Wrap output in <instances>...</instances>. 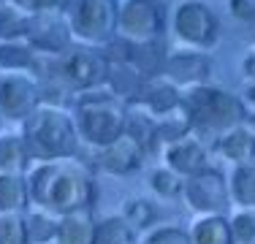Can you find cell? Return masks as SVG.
I'll return each instance as SVG.
<instances>
[{
  "mask_svg": "<svg viewBox=\"0 0 255 244\" xmlns=\"http://www.w3.org/2000/svg\"><path fill=\"white\" fill-rule=\"evenodd\" d=\"M30 201L38 209L65 215L74 209H90L95 195L93 174L82 160L74 157H54V160H38L27 168Z\"/></svg>",
  "mask_w": 255,
  "mask_h": 244,
  "instance_id": "obj_1",
  "label": "cell"
},
{
  "mask_svg": "<svg viewBox=\"0 0 255 244\" xmlns=\"http://www.w3.org/2000/svg\"><path fill=\"white\" fill-rule=\"evenodd\" d=\"M74 122L79 141H84L93 149H103L125 133V120H128V103L120 95H114L106 84L93 90L74 93Z\"/></svg>",
  "mask_w": 255,
  "mask_h": 244,
  "instance_id": "obj_2",
  "label": "cell"
},
{
  "mask_svg": "<svg viewBox=\"0 0 255 244\" xmlns=\"http://www.w3.org/2000/svg\"><path fill=\"white\" fill-rule=\"evenodd\" d=\"M22 136L33 160H54L74 157L79 152V133L74 114L60 103L41 101L30 117L22 120Z\"/></svg>",
  "mask_w": 255,
  "mask_h": 244,
  "instance_id": "obj_3",
  "label": "cell"
},
{
  "mask_svg": "<svg viewBox=\"0 0 255 244\" xmlns=\"http://www.w3.org/2000/svg\"><path fill=\"white\" fill-rule=\"evenodd\" d=\"M182 114L190 122L193 133H223L247 120V106L242 95L215 84H193L182 90Z\"/></svg>",
  "mask_w": 255,
  "mask_h": 244,
  "instance_id": "obj_4",
  "label": "cell"
},
{
  "mask_svg": "<svg viewBox=\"0 0 255 244\" xmlns=\"http://www.w3.org/2000/svg\"><path fill=\"white\" fill-rule=\"evenodd\" d=\"M46 60L49 63L41 65V73H49V79L60 82L71 93L101 87L109 79V57L106 52H98V46L71 44L68 49H63L60 54Z\"/></svg>",
  "mask_w": 255,
  "mask_h": 244,
  "instance_id": "obj_5",
  "label": "cell"
},
{
  "mask_svg": "<svg viewBox=\"0 0 255 244\" xmlns=\"http://www.w3.org/2000/svg\"><path fill=\"white\" fill-rule=\"evenodd\" d=\"M63 14L76 44L106 46L117 38V0H71Z\"/></svg>",
  "mask_w": 255,
  "mask_h": 244,
  "instance_id": "obj_6",
  "label": "cell"
},
{
  "mask_svg": "<svg viewBox=\"0 0 255 244\" xmlns=\"http://www.w3.org/2000/svg\"><path fill=\"white\" fill-rule=\"evenodd\" d=\"M171 35L179 46L209 52L220 41V19L204 0H179L171 11Z\"/></svg>",
  "mask_w": 255,
  "mask_h": 244,
  "instance_id": "obj_7",
  "label": "cell"
},
{
  "mask_svg": "<svg viewBox=\"0 0 255 244\" xmlns=\"http://www.w3.org/2000/svg\"><path fill=\"white\" fill-rule=\"evenodd\" d=\"M168 11L163 0H117V38L130 44L163 38Z\"/></svg>",
  "mask_w": 255,
  "mask_h": 244,
  "instance_id": "obj_8",
  "label": "cell"
},
{
  "mask_svg": "<svg viewBox=\"0 0 255 244\" xmlns=\"http://www.w3.org/2000/svg\"><path fill=\"white\" fill-rule=\"evenodd\" d=\"M44 101L41 82L27 71H3L0 76V117L11 122H22L38 109Z\"/></svg>",
  "mask_w": 255,
  "mask_h": 244,
  "instance_id": "obj_9",
  "label": "cell"
},
{
  "mask_svg": "<svg viewBox=\"0 0 255 244\" xmlns=\"http://www.w3.org/2000/svg\"><path fill=\"white\" fill-rule=\"evenodd\" d=\"M182 198L196 215H226L231 206L228 179L217 168H201L198 174L185 176Z\"/></svg>",
  "mask_w": 255,
  "mask_h": 244,
  "instance_id": "obj_10",
  "label": "cell"
},
{
  "mask_svg": "<svg viewBox=\"0 0 255 244\" xmlns=\"http://www.w3.org/2000/svg\"><path fill=\"white\" fill-rule=\"evenodd\" d=\"M160 76L174 82L179 90L193 87V84H204L212 76V60L201 49H190V46L168 49L166 60H163V68H160Z\"/></svg>",
  "mask_w": 255,
  "mask_h": 244,
  "instance_id": "obj_11",
  "label": "cell"
},
{
  "mask_svg": "<svg viewBox=\"0 0 255 244\" xmlns=\"http://www.w3.org/2000/svg\"><path fill=\"white\" fill-rule=\"evenodd\" d=\"M25 38L33 44V49L44 57H54L63 49L74 44V35L68 30L65 14H35L30 16V27Z\"/></svg>",
  "mask_w": 255,
  "mask_h": 244,
  "instance_id": "obj_12",
  "label": "cell"
},
{
  "mask_svg": "<svg viewBox=\"0 0 255 244\" xmlns=\"http://www.w3.org/2000/svg\"><path fill=\"white\" fill-rule=\"evenodd\" d=\"M144 157H147V149H144L130 133H123V136L114 138L112 144H106L103 149H98L95 163H98L101 171H106V174H112V176H128V174H133V171H138V166L144 163Z\"/></svg>",
  "mask_w": 255,
  "mask_h": 244,
  "instance_id": "obj_13",
  "label": "cell"
},
{
  "mask_svg": "<svg viewBox=\"0 0 255 244\" xmlns=\"http://www.w3.org/2000/svg\"><path fill=\"white\" fill-rule=\"evenodd\" d=\"M130 106L147 109L152 117H168V114H177L182 109V90L174 82H168L166 76H149L136 103H130Z\"/></svg>",
  "mask_w": 255,
  "mask_h": 244,
  "instance_id": "obj_14",
  "label": "cell"
},
{
  "mask_svg": "<svg viewBox=\"0 0 255 244\" xmlns=\"http://www.w3.org/2000/svg\"><path fill=\"white\" fill-rule=\"evenodd\" d=\"M163 166L177 171L179 176H193L201 168H206V146L198 136L187 133L179 141H171L163 146Z\"/></svg>",
  "mask_w": 255,
  "mask_h": 244,
  "instance_id": "obj_15",
  "label": "cell"
},
{
  "mask_svg": "<svg viewBox=\"0 0 255 244\" xmlns=\"http://www.w3.org/2000/svg\"><path fill=\"white\" fill-rule=\"evenodd\" d=\"M95 234H98V220L93 217V212L74 209L60 215L54 244H95Z\"/></svg>",
  "mask_w": 255,
  "mask_h": 244,
  "instance_id": "obj_16",
  "label": "cell"
},
{
  "mask_svg": "<svg viewBox=\"0 0 255 244\" xmlns=\"http://www.w3.org/2000/svg\"><path fill=\"white\" fill-rule=\"evenodd\" d=\"M217 152L234 166L255 160V130L242 122V125L217 133Z\"/></svg>",
  "mask_w": 255,
  "mask_h": 244,
  "instance_id": "obj_17",
  "label": "cell"
},
{
  "mask_svg": "<svg viewBox=\"0 0 255 244\" xmlns=\"http://www.w3.org/2000/svg\"><path fill=\"white\" fill-rule=\"evenodd\" d=\"M44 57L33 49L27 38H14V41H0V71H27V73H41Z\"/></svg>",
  "mask_w": 255,
  "mask_h": 244,
  "instance_id": "obj_18",
  "label": "cell"
},
{
  "mask_svg": "<svg viewBox=\"0 0 255 244\" xmlns=\"http://www.w3.org/2000/svg\"><path fill=\"white\" fill-rule=\"evenodd\" d=\"M193 244H234L231 220L226 215H198L190 228Z\"/></svg>",
  "mask_w": 255,
  "mask_h": 244,
  "instance_id": "obj_19",
  "label": "cell"
},
{
  "mask_svg": "<svg viewBox=\"0 0 255 244\" xmlns=\"http://www.w3.org/2000/svg\"><path fill=\"white\" fill-rule=\"evenodd\" d=\"M30 149L22 133H0V171L25 174L30 168Z\"/></svg>",
  "mask_w": 255,
  "mask_h": 244,
  "instance_id": "obj_20",
  "label": "cell"
},
{
  "mask_svg": "<svg viewBox=\"0 0 255 244\" xmlns=\"http://www.w3.org/2000/svg\"><path fill=\"white\" fill-rule=\"evenodd\" d=\"M228 193L231 204L242 209H255V160L234 166L228 176Z\"/></svg>",
  "mask_w": 255,
  "mask_h": 244,
  "instance_id": "obj_21",
  "label": "cell"
},
{
  "mask_svg": "<svg viewBox=\"0 0 255 244\" xmlns=\"http://www.w3.org/2000/svg\"><path fill=\"white\" fill-rule=\"evenodd\" d=\"M27 204H30L27 176L0 171V212H25Z\"/></svg>",
  "mask_w": 255,
  "mask_h": 244,
  "instance_id": "obj_22",
  "label": "cell"
},
{
  "mask_svg": "<svg viewBox=\"0 0 255 244\" xmlns=\"http://www.w3.org/2000/svg\"><path fill=\"white\" fill-rule=\"evenodd\" d=\"M27 27H30V14H25L11 0H3L0 3V41L25 38Z\"/></svg>",
  "mask_w": 255,
  "mask_h": 244,
  "instance_id": "obj_23",
  "label": "cell"
},
{
  "mask_svg": "<svg viewBox=\"0 0 255 244\" xmlns=\"http://www.w3.org/2000/svg\"><path fill=\"white\" fill-rule=\"evenodd\" d=\"M136 231L128 225L123 215H112L106 220H98V234H95V244H133Z\"/></svg>",
  "mask_w": 255,
  "mask_h": 244,
  "instance_id": "obj_24",
  "label": "cell"
},
{
  "mask_svg": "<svg viewBox=\"0 0 255 244\" xmlns=\"http://www.w3.org/2000/svg\"><path fill=\"white\" fill-rule=\"evenodd\" d=\"M27 220V234H30V244H49L54 242L57 236V220L60 215L54 212H46V209H38V212H30L25 217Z\"/></svg>",
  "mask_w": 255,
  "mask_h": 244,
  "instance_id": "obj_25",
  "label": "cell"
},
{
  "mask_svg": "<svg viewBox=\"0 0 255 244\" xmlns=\"http://www.w3.org/2000/svg\"><path fill=\"white\" fill-rule=\"evenodd\" d=\"M182 187H185V176H179L177 171H171L168 166H160L149 174V190H152L157 198H179Z\"/></svg>",
  "mask_w": 255,
  "mask_h": 244,
  "instance_id": "obj_26",
  "label": "cell"
},
{
  "mask_svg": "<svg viewBox=\"0 0 255 244\" xmlns=\"http://www.w3.org/2000/svg\"><path fill=\"white\" fill-rule=\"evenodd\" d=\"M123 217L128 220L133 231H147L149 225H155L157 220V212H155V204L147 198H130L123 204Z\"/></svg>",
  "mask_w": 255,
  "mask_h": 244,
  "instance_id": "obj_27",
  "label": "cell"
},
{
  "mask_svg": "<svg viewBox=\"0 0 255 244\" xmlns=\"http://www.w3.org/2000/svg\"><path fill=\"white\" fill-rule=\"evenodd\" d=\"M0 244H30L27 220L22 212H0Z\"/></svg>",
  "mask_w": 255,
  "mask_h": 244,
  "instance_id": "obj_28",
  "label": "cell"
},
{
  "mask_svg": "<svg viewBox=\"0 0 255 244\" xmlns=\"http://www.w3.org/2000/svg\"><path fill=\"white\" fill-rule=\"evenodd\" d=\"M234 244H255V209H239L231 217Z\"/></svg>",
  "mask_w": 255,
  "mask_h": 244,
  "instance_id": "obj_29",
  "label": "cell"
},
{
  "mask_svg": "<svg viewBox=\"0 0 255 244\" xmlns=\"http://www.w3.org/2000/svg\"><path fill=\"white\" fill-rule=\"evenodd\" d=\"M141 244H193V242H190V231H182L177 225H160V228L149 231Z\"/></svg>",
  "mask_w": 255,
  "mask_h": 244,
  "instance_id": "obj_30",
  "label": "cell"
},
{
  "mask_svg": "<svg viewBox=\"0 0 255 244\" xmlns=\"http://www.w3.org/2000/svg\"><path fill=\"white\" fill-rule=\"evenodd\" d=\"M11 3L19 5L25 14L35 16V14H63L71 0H11Z\"/></svg>",
  "mask_w": 255,
  "mask_h": 244,
  "instance_id": "obj_31",
  "label": "cell"
},
{
  "mask_svg": "<svg viewBox=\"0 0 255 244\" xmlns=\"http://www.w3.org/2000/svg\"><path fill=\"white\" fill-rule=\"evenodd\" d=\"M226 5H228V14L236 22H245V24L255 22V0H226Z\"/></svg>",
  "mask_w": 255,
  "mask_h": 244,
  "instance_id": "obj_32",
  "label": "cell"
},
{
  "mask_svg": "<svg viewBox=\"0 0 255 244\" xmlns=\"http://www.w3.org/2000/svg\"><path fill=\"white\" fill-rule=\"evenodd\" d=\"M239 71L247 82H255V46L245 52V57H242V63H239Z\"/></svg>",
  "mask_w": 255,
  "mask_h": 244,
  "instance_id": "obj_33",
  "label": "cell"
},
{
  "mask_svg": "<svg viewBox=\"0 0 255 244\" xmlns=\"http://www.w3.org/2000/svg\"><path fill=\"white\" fill-rule=\"evenodd\" d=\"M242 101H245L247 112H255V82H247V87L242 90Z\"/></svg>",
  "mask_w": 255,
  "mask_h": 244,
  "instance_id": "obj_34",
  "label": "cell"
},
{
  "mask_svg": "<svg viewBox=\"0 0 255 244\" xmlns=\"http://www.w3.org/2000/svg\"><path fill=\"white\" fill-rule=\"evenodd\" d=\"M0 76H3V71H0Z\"/></svg>",
  "mask_w": 255,
  "mask_h": 244,
  "instance_id": "obj_35",
  "label": "cell"
}]
</instances>
